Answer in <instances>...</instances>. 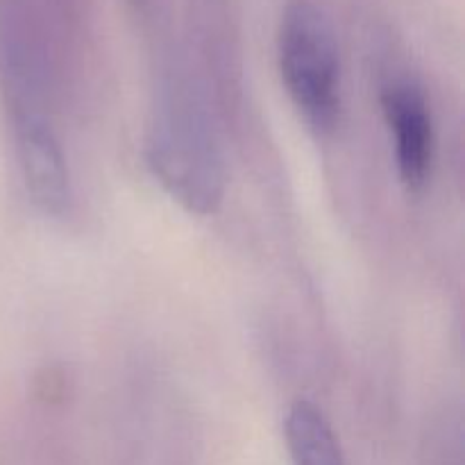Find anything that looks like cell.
Wrapping results in <instances>:
<instances>
[{
    "label": "cell",
    "instance_id": "cell-6",
    "mask_svg": "<svg viewBox=\"0 0 465 465\" xmlns=\"http://www.w3.org/2000/svg\"><path fill=\"white\" fill-rule=\"evenodd\" d=\"M136 3H141V0H136Z\"/></svg>",
    "mask_w": 465,
    "mask_h": 465
},
{
    "label": "cell",
    "instance_id": "cell-1",
    "mask_svg": "<svg viewBox=\"0 0 465 465\" xmlns=\"http://www.w3.org/2000/svg\"><path fill=\"white\" fill-rule=\"evenodd\" d=\"M277 64L291 103L316 134L334 130L341 64L334 30L312 0H291L277 27Z\"/></svg>",
    "mask_w": 465,
    "mask_h": 465
},
{
    "label": "cell",
    "instance_id": "cell-2",
    "mask_svg": "<svg viewBox=\"0 0 465 465\" xmlns=\"http://www.w3.org/2000/svg\"><path fill=\"white\" fill-rule=\"evenodd\" d=\"M148 163L163 189L195 213H209L223 198V171L207 125L191 104L171 100L150 127Z\"/></svg>",
    "mask_w": 465,
    "mask_h": 465
},
{
    "label": "cell",
    "instance_id": "cell-5",
    "mask_svg": "<svg viewBox=\"0 0 465 465\" xmlns=\"http://www.w3.org/2000/svg\"><path fill=\"white\" fill-rule=\"evenodd\" d=\"M284 436L293 465H348L330 420L309 400L291 404Z\"/></svg>",
    "mask_w": 465,
    "mask_h": 465
},
{
    "label": "cell",
    "instance_id": "cell-4",
    "mask_svg": "<svg viewBox=\"0 0 465 465\" xmlns=\"http://www.w3.org/2000/svg\"><path fill=\"white\" fill-rule=\"evenodd\" d=\"M384 114L400 177L407 189L420 191L430 180L434 159V125L425 95L411 82H395L384 91Z\"/></svg>",
    "mask_w": 465,
    "mask_h": 465
},
{
    "label": "cell",
    "instance_id": "cell-3",
    "mask_svg": "<svg viewBox=\"0 0 465 465\" xmlns=\"http://www.w3.org/2000/svg\"><path fill=\"white\" fill-rule=\"evenodd\" d=\"M14 130L27 193L41 212L62 216L71 203V180L57 136L27 104H14Z\"/></svg>",
    "mask_w": 465,
    "mask_h": 465
}]
</instances>
